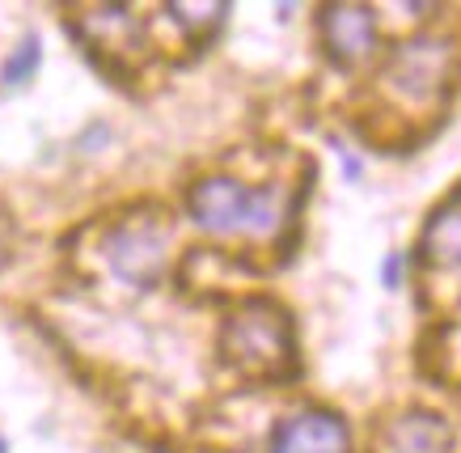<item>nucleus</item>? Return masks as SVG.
I'll return each mask as SVG.
<instances>
[{
	"instance_id": "nucleus-9",
	"label": "nucleus",
	"mask_w": 461,
	"mask_h": 453,
	"mask_svg": "<svg viewBox=\"0 0 461 453\" xmlns=\"http://www.w3.org/2000/svg\"><path fill=\"white\" fill-rule=\"evenodd\" d=\"M423 258L440 271H461V204H448L423 225Z\"/></svg>"
},
{
	"instance_id": "nucleus-3",
	"label": "nucleus",
	"mask_w": 461,
	"mask_h": 453,
	"mask_svg": "<svg viewBox=\"0 0 461 453\" xmlns=\"http://www.w3.org/2000/svg\"><path fill=\"white\" fill-rule=\"evenodd\" d=\"M453 72H457V43L440 39V34H415L390 51L381 81L402 102L428 106L453 86Z\"/></svg>"
},
{
	"instance_id": "nucleus-4",
	"label": "nucleus",
	"mask_w": 461,
	"mask_h": 453,
	"mask_svg": "<svg viewBox=\"0 0 461 453\" xmlns=\"http://www.w3.org/2000/svg\"><path fill=\"white\" fill-rule=\"evenodd\" d=\"M102 258L119 284L127 288H153L169 267V229L157 216H123L106 229Z\"/></svg>"
},
{
	"instance_id": "nucleus-1",
	"label": "nucleus",
	"mask_w": 461,
	"mask_h": 453,
	"mask_svg": "<svg viewBox=\"0 0 461 453\" xmlns=\"http://www.w3.org/2000/svg\"><path fill=\"white\" fill-rule=\"evenodd\" d=\"M186 213L203 233L216 238H233V233L267 238L280 225V195L276 186H246L238 178L212 174L186 191Z\"/></svg>"
},
{
	"instance_id": "nucleus-13",
	"label": "nucleus",
	"mask_w": 461,
	"mask_h": 453,
	"mask_svg": "<svg viewBox=\"0 0 461 453\" xmlns=\"http://www.w3.org/2000/svg\"><path fill=\"white\" fill-rule=\"evenodd\" d=\"M402 267H406L402 255H390V258H385V267H381V280H385V288H398V284H402Z\"/></svg>"
},
{
	"instance_id": "nucleus-6",
	"label": "nucleus",
	"mask_w": 461,
	"mask_h": 453,
	"mask_svg": "<svg viewBox=\"0 0 461 453\" xmlns=\"http://www.w3.org/2000/svg\"><path fill=\"white\" fill-rule=\"evenodd\" d=\"M351 432L335 411H296L271 432V453H348Z\"/></svg>"
},
{
	"instance_id": "nucleus-14",
	"label": "nucleus",
	"mask_w": 461,
	"mask_h": 453,
	"mask_svg": "<svg viewBox=\"0 0 461 453\" xmlns=\"http://www.w3.org/2000/svg\"><path fill=\"white\" fill-rule=\"evenodd\" d=\"M0 453H9V440H5V437H0Z\"/></svg>"
},
{
	"instance_id": "nucleus-7",
	"label": "nucleus",
	"mask_w": 461,
	"mask_h": 453,
	"mask_svg": "<svg viewBox=\"0 0 461 453\" xmlns=\"http://www.w3.org/2000/svg\"><path fill=\"white\" fill-rule=\"evenodd\" d=\"M385 449L390 453H453V424L436 411H402L385 428Z\"/></svg>"
},
{
	"instance_id": "nucleus-10",
	"label": "nucleus",
	"mask_w": 461,
	"mask_h": 453,
	"mask_svg": "<svg viewBox=\"0 0 461 453\" xmlns=\"http://www.w3.org/2000/svg\"><path fill=\"white\" fill-rule=\"evenodd\" d=\"M42 68V39L39 34H22L17 47H9V56L0 64V89H26Z\"/></svg>"
},
{
	"instance_id": "nucleus-8",
	"label": "nucleus",
	"mask_w": 461,
	"mask_h": 453,
	"mask_svg": "<svg viewBox=\"0 0 461 453\" xmlns=\"http://www.w3.org/2000/svg\"><path fill=\"white\" fill-rule=\"evenodd\" d=\"M81 30L85 39L102 51H136L144 39L140 17L131 14L127 5H94L81 14Z\"/></svg>"
},
{
	"instance_id": "nucleus-12",
	"label": "nucleus",
	"mask_w": 461,
	"mask_h": 453,
	"mask_svg": "<svg viewBox=\"0 0 461 453\" xmlns=\"http://www.w3.org/2000/svg\"><path fill=\"white\" fill-rule=\"evenodd\" d=\"M111 123H102V119H94V123H89V128L81 131V136H77V149H81V153H98V144H111Z\"/></svg>"
},
{
	"instance_id": "nucleus-2",
	"label": "nucleus",
	"mask_w": 461,
	"mask_h": 453,
	"mask_svg": "<svg viewBox=\"0 0 461 453\" xmlns=\"http://www.w3.org/2000/svg\"><path fill=\"white\" fill-rule=\"evenodd\" d=\"M224 356L254 377H276L293 356V322L271 301H246L224 326Z\"/></svg>"
},
{
	"instance_id": "nucleus-5",
	"label": "nucleus",
	"mask_w": 461,
	"mask_h": 453,
	"mask_svg": "<svg viewBox=\"0 0 461 453\" xmlns=\"http://www.w3.org/2000/svg\"><path fill=\"white\" fill-rule=\"evenodd\" d=\"M321 26V43L335 56V64L351 68V64H364V59L377 51V14L368 5H351V0H339V5H326L318 17Z\"/></svg>"
},
{
	"instance_id": "nucleus-11",
	"label": "nucleus",
	"mask_w": 461,
	"mask_h": 453,
	"mask_svg": "<svg viewBox=\"0 0 461 453\" xmlns=\"http://www.w3.org/2000/svg\"><path fill=\"white\" fill-rule=\"evenodd\" d=\"M166 14L174 17V26L186 30L191 39H203V34H212V30L221 26L224 17H229V5H221V0H199V5H166Z\"/></svg>"
}]
</instances>
